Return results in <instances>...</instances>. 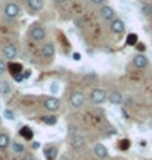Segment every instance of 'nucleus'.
Masks as SVG:
<instances>
[{"label":"nucleus","mask_w":152,"mask_h":160,"mask_svg":"<svg viewBox=\"0 0 152 160\" xmlns=\"http://www.w3.org/2000/svg\"><path fill=\"white\" fill-rule=\"evenodd\" d=\"M89 100L93 103V104H103V103L108 100V94L105 90H100V88H95L90 91L89 94Z\"/></svg>","instance_id":"1"},{"label":"nucleus","mask_w":152,"mask_h":160,"mask_svg":"<svg viewBox=\"0 0 152 160\" xmlns=\"http://www.w3.org/2000/svg\"><path fill=\"white\" fill-rule=\"evenodd\" d=\"M3 13L8 19H15V18H18L21 15V8L18 3H15V2H8L3 8Z\"/></svg>","instance_id":"2"},{"label":"nucleus","mask_w":152,"mask_h":160,"mask_svg":"<svg viewBox=\"0 0 152 160\" xmlns=\"http://www.w3.org/2000/svg\"><path fill=\"white\" fill-rule=\"evenodd\" d=\"M84 103H86V96H84V92L73 91L71 94H69V104H71L74 109H80V107H83Z\"/></svg>","instance_id":"3"},{"label":"nucleus","mask_w":152,"mask_h":160,"mask_svg":"<svg viewBox=\"0 0 152 160\" xmlns=\"http://www.w3.org/2000/svg\"><path fill=\"white\" fill-rule=\"evenodd\" d=\"M43 106L49 112H58L61 109V100L58 97H46L43 102Z\"/></svg>","instance_id":"4"},{"label":"nucleus","mask_w":152,"mask_h":160,"mask_svg":"<svg viewBox=\"0 0 152 160\" xmlns=\"http://www.w3.org/2000/svg\"><path fill=\"white\" fill-rule=\"evenodd\" d=\"M30 37L34 41H43L46 38V28L40 27V25H34L33 28L30 29Z\"/></svg>","instance_id":"5"},{"label":"nucleus","mask_w":152,"mask_h":160,"mask_svg":"<svg viewBox=\"0 0 152 160\" xmlns=\"http://www.w3.org/2000/svg\"><path fill=\"white\" fill-rule=\"evenodd\" d=\"M2 54H3V58L6 60H14L18 56V49H16L15 44H6L5 47L2 49Z\"/></svg>","instance_id":"6"},{"label":"nucleus","mask_w":152,"mask_h":160,"mask_svg":"<svg viewBox=\"0 0 152 160\" xmlns=\"http://www.w3.org/2000/svg\"><path fill=\"white\" fill-rule=\"evenodd\" d=\"M99 16L102 18L103 21H114L115 19V10L108 5H103L100 6L99 9Z\"/></svg>","instance_id":"7"},{"label":"nucleus","mask_w":152,"mask_h":160,"mask_svg":"<svg viewBox=\"0 0 152 160\" xmlns=\"http://www.w3.org/2000/svg\"><path fill=\"white\" fill-rule=\"evenodd\" d=\"M69 146H71V148H74V150H80V148H83V147L86 146V138H84L81 134L69 137Z\"/></svg>","instance_id":"8"},{"label":"nucleus","mask_w":152,"mask_h":160,"mask_svg":"<svg viewBox=\"0 0 152 160\" xmlns=\"http://www.w3.org/2000/svg\"><path fill=\"white\" fill-rule=\"evenodd\" d=\"M109 28H111V31H112L115 35H120V34H123L124 31H126V24H124L121 19L115 18L114 21H111V25H109Z\"/></svg>","instance_id":"9"},{"label":"nucleus","mask_w":152,"mask_h":160,"mask_svg":"<svg viewBox=\"0 0 152 160\" xmlns=\"http://www.w3.org/2000/svg\"><path fill=\"white\" fill-rule=\"evenodd\" d=\"M148 63H149V59L142 53H138L134 58H133V65H134L138 69H145L148 66Z\"/></svg>","instance_id":"10"},{"label":"nucleus","mask_w":152,"mask_h":160,"mask_svg":"<svg viewBox=\"0 0 152 160\" xmlns=\"http://www.w3.org/2000/svg\"><path fill=\"white\" fill-rule=\"evenodd\" d=\"M95 156H96L98 159H108L109 151H108L106 147L103 146L102 142H98V144L95 146Z\"/></svg>","instance_id":"11"},{"label":"nucleus","mask_w":152,"mask_h":160,"mask_svg":"<svg viewBox=\"0 0 152 160\" xmlns=\"http://www.w3.org/2000/svg\"><path fill=\"white\" fill-rule=\"evenodd\" d=\"M8 69H9V73L12 75V78L18 77V75H22V72H24L22 65H21V63H16V62H10L9 66H8Z\"/></svg>","instance_id":"12"},{"label":"nucleus","mask_w":152,"mask_h":160,"mask_svg":"<svg viewBox=\"0 0 152 160\" xmlns=\"http://www.w3.org/2000/svg\"><path fill=\"white\" fill-rule=\"evenodd\" d=\"M108 100H109L111 104L118 106V104H121V103L124 102V96L120 91H112V92H109L108 94Z\"/></svg>","instance_id":"13"},{"label":"nucleus","mask_w":152,"mask_h":160,"mask_svg":"<svg viewBox=\"0 0 152 160\" xmlns=\"http://www.w3.org/2000/svg\"><path fill=\"white\" fill-rule=\"evenodd\" d=\"M55 46H53V43H46L41 47V54H43V58H46V59H52L55 56Z\"/></svg>","instance_id":"14"},{"label":"nucleus","mask_w":152,"mask_h":160,"mask_svg":"<svg viewBox=\"0 0 152 160\" xmlns=\"http://www.w3.org/2000/svg\"><path fill=\"white\" fill-rule=\"evenodd\" d=\"M27 6L31 12H40L43 9L44 2L43 0H27Z\"/></svg>","instance_id":"15"},{"label":"nucleus","mask_w":152,"mask_h":160,"mask_svg":"<svg viewBox=\"0 0 152 160\" xmlns=\"http://www.w3.org/2000/svg\"><path fill=\"white\" fill-rule=\"evenodd\" d=\"M44 156H46L47 160H56V157H58V148L55 146L44 147Z\"/></svg>","instance_id":"16"},{"label":"nucleus","mask_w":152,"mask_h":160,"mask_svg":"<svg viewBox=\"0 0 152 160\" xmlns=\"http://www.w3.org/2000/svg\"><path fill=\"white\" fill-rule=\"evenodd\" d=\"M19 135L24 138V140L27 141H31L33 140V137H34V132H33V129L30 128V126H22L19 129Z\"/></svg>","instance_id":"17"},{"label":"nucleus","mask_w":152,"mask_h":160,"mask_svg":"<svg viewBox=\"0 0 152 160\" xmlns=\"http://www.w3.org/2000/svg\"><path fill=\"white\" fill-rule=\"evenodd\" d=\"M10 137L8 135V134H5V132H0V148L2 150H5V148H8V147L10 146Z\"/></svg>","instance_id":"18"},{"label":"nucleus","mask_w":152,"mask_h":160,"mask_svg":"<svg viewBox=\"0 0 152 160\" xmlns=\"http://www.w3.org/2000/svg\"><path fill=\"white\" fill-rule=\"evenodd\" d=\"M10 147H12V151H14L15 154H22L25 151L24 144H21L19 141H12V142H10Z\"/></svg>","instance_id":"19"},{"label":"nucleus","mask_w":152,"mask_h":160,"mask_svg":"<svg viewBox=\"0 0 152 160\" xmlns=\"http://www.w3.org/2000/svg\"><path fill=\"white\" fill-rule=\"evenodd\" d=\"M10 91H12V87H10L9 81L0 79V94H9Z\"/></svg>","instance_id":"20"},{"label":"nucleus","mask_w":152,"mask_h":160,"mask_svg":"<svg viewBox=\"0 0 152 160\" xmlns=\"http://www.w3.org/2000/svg\"><path fill=\"white\" fill-rule=\"evenodd\" d=\"M41 122H43L44 125H56V122H58V118L55 116V115H49V116H43L41 118Z\"/></svg>","instance_id":"21"},{"label":"nucleus","mask_w":152,"mask_h":160,"mask_svg":"<svg viewBox=\"0 0 152 160\" xmlns=\"http://www.w3.org/2000/svg\"><path fill=\"white\" fill-rule=\"evenodd\" d=\"M139 41V37L134 32H132V34H128L127 35V38H126V44L127 46H136Z\"/></svg>","instance_id":"22"},{"label":"nucleus","mask_w":152,"mask_h":160,"mask_svg":"<svg viewBox=\"0 0 152 160\" xmlns=\"http://www.w3.org/2000/svg\"><path fill=\"white\" fill-rule=\"evenodd\" d=\"M130 146H132V142H130V140H127V138H124V140H121L120 142H118V148H120L121 151L128 150Z\"/></svg>","instance_id":"23"},{"label":"nucleus","mask_w":152,"mask_h":160,"mask_svg":"<svg viewBox=\"0 0 152 160\" xmlns=\"http://www.w3.org/2000/svg\"><path fill=\"white\" fill-rule=\"evenodd\" d=\"M96 73H87V75H86V77H84V84H86V85H90V84L92 82H95V81H96Z\"/></svg>","instance_id":"24"},{"label":"nucleus","mask_w":152,"mask_h":160,"mask_svg":"<svg viewBox=\"0 0 152 160\" xmlns=\"http://www.w3.org/2000/svg\"><path fill=\"white\" fill-rule=\"evenodd\" d=\"M68 134H69V137H73V135L80 134V131H79V128H77L75 125H69L68 126Z\"/></svg>","instance_id":"25"},{"label":"nucleus","mask_w":152,"mask_h":160,"mask_svg":"<svg viewBox=\"0 0 152 160\" xmlns=\"http://www.w3.org/2000/svg\"><path fill=\"white\" fill-rule=\"evenodd\" d=\"M3 115H5V118H6V119H9V121H14V119H15V113L12 110H9V109H6Z\"/></svg>","instance_id":"26"},{"label":"nucleus","mask_w":152,"mask_h":160,"mask_svg":"<svg viewBox=\"0 0 152 160\" xmlns=\"http://www.w3.org/2000/svg\"><path fill=\"white\" fill-rule=\"evenodd\" d=\"M142 12H143V15H151L152 13V6L151 5H143L142 6Z\"/></svg>","instance_id":"27"},{"label":"nucleus","mask_w":152,"mask_h":160,"mask_svg":"<svg viewBox=\"0 0 152 160\" xmlns=\"http://www.w3.org/2000/svg\"><path fill=\"white\" fill-rule=\"evenodd\" d=\"M50 91L53 92V94L55 92H58L59 91V82H52L50 84Z\"/></svg>","instance_id":"28"},{"label":"nucleus","mask_w":152,"mask_h":160,"mask_svg":"<svg viewBox=\"0 0 152 160\" xmlns=\"http://www.w3.org/2000/svg\"><path fill=\"white\" fill-rule=\"evenodd\" d=\"M6 69H8L6 63L3 62V60H0V77H2V75H3V73L6 72Z\"/></svg>","instance_id":"29"},{"label":"nucleus","mask_w":152,"mask_h":160,"mask_svg":"<svg viewBox=\"0 0 152 160\" xmlns=\"http://www.w3.org/2000/svg\"><path fill=\"white\" fill-rule=\"evenodd\" d=\"M90 3H92V5H96V6H103L105 0H90Z\"/></svg>","instance_id":"30"},{"label":"nucleus","mask_w":152,"mask_h":160,"mask_svg":"<svg viewBox=\"0 0 152 160\" xmlns=\"http://www.w3.org/2000/svg\"><path fill=\"white\" fill-rule=\"evenodd\" d=\"M30 73H31V72H30V71H25V72H24V75H22V77H24V78H28V77H30Z\"/></svg>","instance_id":"31"},{"label":"nucleus","mask_w":152,"mask_h":160,"mask_svg":"<svg viewBox=\"0 0 152 160\" xmlns=\"http://www.w3.org/2000/svg\"><path fill=\"white\" fill-rule=\"evenodd\" d=\"M138 49H140V52H143V50H145V46H143V44H138Z\"/></svg>","instance_id":"32"},{"label":"nucleus","mask_w":152,"mask_h":160,"mask_svg":"<svg viewBox=\"0 0 152 160\" xmlns=\"http://www.w3.org/2000/svg\"><path fill=\"white\" fill-rule=\"evenodd\" d=\"M80 58H81V56H80L79 53H74V59H75V60H79Z\"/></svg>","instance_id":"33"},{"label":"nucleus","mask_w":152,"mask_h":160,"mask_svg":"<svg viewBox=\"0 0 152 160\" xmlns=\"http://www.w3.org/2000/svg\"><path fill=\"white\" fill-rule=\"evenodd\" d=\"M33 144H34V146H33L34 148H39V147H40V142H37V141H35V142H33Z\"/></svg>","instance_id":"34"},{"label":"nucleus","mask_w":152,"mask_h":160,"mask_svg":"<svg viewBox=\"0 0 152 160\" xmlns=\"http://www.w3.org/2000/svg\"><path fill=\"white\" fill-rule=\"evenodd\" d=\"M55 2H56V3H59V5H61V3H65L67 0H55Z\"/></svg>","instance_id":"35"},{"label":"nucleus","mask_w":152,"mask_h":160,"mask_svg":"<svg viewBox=\"0 0 152 160\" xmlns=\"http://www.w3.org/2000/svg\"><path fill=\"white\" fill-rule=\"evenodd\" d=\"M149 126H151V128H152V121H151V122H149Z\"/></svg>","instance_id":"36"},{"label":"nucleus","mask_w":152,"mask_h":160,"mask_svg":"<svg viewBox=\"0 0 152 160\" xmlns=\"http://www.w3.org/2000/svg\"><path fill=\"white\" fill-rule=\"evenodd\" d=\"M0 123H2V118H0Z\"/></svg>","instance_id":"37"}]
</instances>
